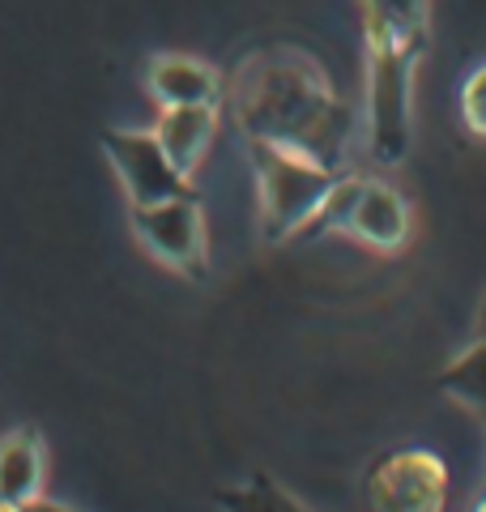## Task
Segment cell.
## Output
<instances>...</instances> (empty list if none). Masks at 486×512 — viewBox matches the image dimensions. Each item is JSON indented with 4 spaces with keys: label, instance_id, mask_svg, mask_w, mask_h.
Instances as JSON below:
<instances>
[{
    "label": "cell",
    "instance_id": "12",
    "mask_svg": "<svg viewBox=\"0 0 486 512\" xmlns=\"http://www.w3.org/2000/svg\"><path fill=\"white\" fill-rule=\"evenodd\" d=\"M363 175H342L337 171V180L329 184V192H324V201H320V210L312 218V227L307 231H320V235H329V231H342L350 235V218L354 210H359V197H363Z\"/></svg>",
    "mask_w": 486,
    "mask_h": 512
},
{
    "label": "cell",
    "instance_id": "11",
    "mask_svg": "<svg viewBox=\"0 0 486 512\" xmlns=\"http://www.w3.org/2000/svg\"><path fill=\"white\" fill-rule=\"evenodd\" d=\"M440 389H444L448 402H457L465 414H474V419L486 427V338H478L474 346L461 350V355L444 367Z\"/></svg>",
    "mask_w": 486,
    "mask_h": 512
},
{
    "label": "cell",
    "instance_id": "9",
    "mask_svg": "<svg viewBox=\"0 0 486 512\" xmlns=\"http://www.w3.org/2000/svg\"><path fill=\"white\" fill-rule=\"evenodd\" d=\"M150 94L162 107H180V103H218L222 77L209 64L192 56H158L150 64Z\"/></svg>",
    "mask_w": 486,
    "mask_h": 512
},
{
    "label": "cell",
    "instance_id": "14",
    "mask_svg": "<svg viewBox=\"0 0 486 512\" xmlns=\"http://www.w3.org/2000/svg\"><path fill=\"white\" fill-rule=\"evenodd\" d=\"M461 120L469 133L486 137V64H478L461 86Z\"/></svg>",
    "mask_w": 486,
    "mask_h": 512
},
{
    "label": "cell",
    "instance_id": "2",
    "mask_svg": "<svg viewBox=\"0 0 486 512\" xmlns=\"http://www.w3.org/2000/svg\"><path fill=\"white\" fill-rule=\"evenodd\" d=\"M367 43V150L376 163L397 167L410 150L414 69L427 52V39H401L371 13H363Z\"/></svg>",
    "mask_w": 486,
    "mask_h": 512
},
{
    "label": "cell",
    "instance_id": "13",
    "mask_svg": "<svg viewBox=\"0 0 486 512\" xmlns=\"http://www.w3.org/2000/svg\"><path fill=\"white\" fill-rule=\"evenodd\" d=\"M359 9L384 22L401 39H427V13L431 0H359Z\"/></svg>",
    "mask_w": 486,
    "mask_h": 512
},
{
    "label": "cell",
    "instance_id": "15",
    "mask_svg": "<svg viewBox=\"0 0 486 512\" xmlns=\"http://www.w3.org/2000/svg\"><path fill=\"white\" fill-rule=\"evenodd\" d=\"M478 338H486V299H482V308H478Z\"/></svg>",
    "mask_w": 486,
    "mask_h": 512
},
{
    "label": "cell",
    "instance_id": "10",
    "mask_svg": "<svg viewBox=\"0 0 486 512\" xmlns=\"http://www.w3.org/2000/svg\"><path fill=\"white\" fill-rule=\"evenodd\" d=\"M43 483V448L35 431H13L0 444V508H30Z\"/></svg>",
    "mask_w": 486,
    "mask_h": 512
},
{
    "label": "cell",
    "instance_id": "3",
    "mask_svg": "<svg viewBox=\"0 0 486 512\" xmlns=\"http://www.w3.org/2000/svg\"><path fill=\"white\" fill-rule=\"evenodd\" d=\"M252 146V171H256V188H261V231L269 244L295 239L312 227V218L320 210L324 192L337 180V171H329L316 158H307L299 150L273 146V141H256Z\"/></svg>",
    "mask_w": 486,
    "mask_h": 512
},
{
    "label": "cell",
    "instance_id": "5",
    "mask_svg": "<svg viewBox=\"0 0 486 512\" xmlns=\"http://www.w3.org/2000/svg\"><path fill=\"white\" fill-rule=\"evenodd\" d=\"M133 231L162 265L180 269L188 278L205 274V218L192 192L158 205H133Z\"/></svg>",
    "mask_w": 486,
    "mask_h": 512
},
{
    "label": "cell",
    "instance_id": "1",
    "mask_svg": "<svg viewBox=\"0 0 486 512\" xmlns=\"http://www.w3.org/2000/svg\"><path fill=\"white\" fill-rule=\"evenodd\" d=\"M231 103L248 137L299 150L329 171H342L354 137V111L337 99L324 69L307 52H269L243 64Z\"/></svg>",
    "mask_w": 486,
    "mask_h": 512
},
{
    "label": "cell",
    "instance_id": "6",
    "mask_svg": "<svg viewBox=\"0 0 486 512\" xmlns=\"http://www.w3.org/2000/svg\"><path fill=\"white\" fill-rule=\"evenodd\" d=\"M103 150L133 205L188 197V175L175 171V163L162 154L154 133H103Z\"/></svg>",
    "mask_w": 486,
    "mask_h": 512
},
{
    "label": "cell",
    "instance_id": "7",
    "mask_svg": "<svg viewBox=\"0 0 486 512\" xmlns=\"http://www.w3.org/2000/svg\"><path fill=\"white\" fill-rule=\"evenodd\" d=\"M350 235L376 252H401L405 239H410V205L393 184L367 180L359 210L350 218Z\"/></svg>",
    "mask_w": 486,
    "mask_h": 512
},
{
    "label": "cell",
    "instance_id": "8",
    "mask_svg": "<svg viewBox=\"0 0 486 512\" xmlns=\"http://www.w3.org/2000/svg\"><path fill=\"white\" fill-rule=\"evenodd\" d=\"M218 133V107L214 103H180V107H162V120L154 128L162 154L175 163L180 175H192L205 158L209 141Z\"/></svg>",
    "mask_w": 486,
    "mask_h": 512
},
{
    "label": "cell",
    "instance_id": "4",
    "mask_svg": "<svg viewBox=\"0 0 486 512\" xmlns=\"http://www.w3.org/2000/svg\"><path fill=\"white\" fill-rule=\"evenodd\" d=\"M367 504L384 512H440L448 504V466L431 448H397L367 470Z\"/></svg>",
    "mask_w": 486,
    "mask_h": 512
},
{
    "label": "cell",
    "instance_id": "16",
    "mask_svg": "<svg viewBox=\"0 0 486 512\" xmlns=\"http://www.w3.org/2000/svg\"><path fill=\"white\" fill-rule=\"evenodd\" d=\"M474 508H486V491H482V495H478V500H474Z\"/></svg>",
    "mask_w": 486,
    "mask_h": 512
}]
</instances>
